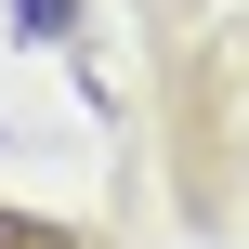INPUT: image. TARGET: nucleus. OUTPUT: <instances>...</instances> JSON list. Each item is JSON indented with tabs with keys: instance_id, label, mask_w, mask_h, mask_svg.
<instances>
[{
	"instance_id": "1",
	"label": "nucleus",
	"mask_w": 249,
	"mask_h": 249,
	"mask_svg": "<svg viewBox=\"0 0 249 249\" xmlns=\"http://www.w3.org/2000/svg\"><path fill=\"white\" fill-rule=\"evenodd\" d=\"M0 249H79L66 223H26V210H0Z\"/></svg>"
}]
</instances>
